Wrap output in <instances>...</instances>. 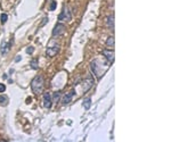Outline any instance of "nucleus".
I'll return each instance as SVG.
<instances>
[{
  "mask_svg": "<svg viewBox=\"0 0 171 142\" xmlns=\"http://www.w3.org/2000/svg\"><path fill=\"white\" fill-rule=\"evenodd\" d=\"M43 86H45V81L41 75L35 76L31 82V90L34 94H40L43 91Z\"/></svg>",
  "mask_w": 171,
  "mask_h": 142,
  "instance_id": "1",
  "label": "nucleus"
},
{
  "mask_svg": "<svg viewBox=\"0 0 171 142\" xmlns=\"http://www.w3.org/2000/svg\"><path fill=\"white\" fill-rule=\"evenodd\" d=\"M64 33H65L64 24L58 23V24L54 27V30H53V35L54 37H59V35H62V34H64Z\"/></svg>",
  "mask_w": 171,
  "mask_h": 142,
  "instance_id": "2",
  "label": "nucleus"
},
{
  "mask_svg": "<svg viewBox=\"0 0 171 142\" xmlns=\"http://www.w3.org/2000/svg\"><path fill=\"white\" fill-rule=\"evenodd\" d=\"M42 102H43V107L45 108H50L52 107V105H53V100H52V94L49 93V92H47V93H45L42 97Z\"/></svg>",
  "mask_w": 171,
  "mask_h": 142,
  "instance_id": "3",
  "label": "nucleus"
},
{
  "mask_svg": "<svg viewBox=\"0 0 171 142\" xmlns=\"http://www.w3.org/2000/svg\"><path fill=\"white\" fill-rule=\"evenodd\" d=\"M94 83H95V81H94V79H93L91 75L87 76L85 79V81H83V92H87L90 88H93Z\"/></svg>",
  "mask_w": 171,
  "mask_h": 142,
  "instance_id": "4",
  "label": "nucleus"
},
{
  "mask_svg": "<svg viewBox=\"0 0 171 142\" xmlns=\"http://www.w3.org/2000/svg\"><path fill=\"white\" fill-rule=\"evenodd\" d=\"M58 52H59V46H53V47L47 48V50H46V55H47V57L53 58V57H55Z\"/></svg>",
  "mask_w": 171,
  "mask_h": 142,
  "instance_id": "5",
  "label": "nucleus"
},
{
  "mask_svg": "<svg viewBox=\"0 0 171 142\" xmlns=\"http://www.w3.org/2000/svg\"><path fill=\"white\" fill-rule=\"evenodd\" d=\"M58 20H66V22H70V20H72V15H71V11L67 9V8H64V9H63V11H62V14L59 15Z\"/></svg>",
  "mask_w": 171,
  "mask_h": 142,
  "instance_id": "6",
  "label": "nucleus"
},
{
  "mask_svg": "<svg viewBox=\"0 0 171 142\" xmlns=\"http://www.w3.org/2000/svg\"><path fill=\"white\" fill-rule=\"evenodd\" d=\"M102 53H103V56L108 60V63H113L114 61V51L104 49V50L102 51Z\"/></svg>",
  "mask_w": 171,
  "mask_h": 142,
  "instance_id": "7",
  "label": "nucleus"
},
{
  "mask_svg": "<svg viewBox=\"0 0 171 142\" xmlns=\"http://www.w3.org/2000/svg\"><path fill=\"white\" fill-rule=\"evenodd\" d=\"M75 94V91L74 90H72L71 92H69V93H66L64 97H63V100H62V102H63V105H67V103H70V102L72 101V98H73V96Z\"/></svg>",
  "mask_w": 171,
  "mask_h": 142,
  "instance_id": "8",
  "label": "nucleus"
},
{
  "mask_svg": "<svg viewBox=\"0 0 171 142\" xmlns=\"http://www.w3.org/2000/svg\"><path fill=\"white\" fill-rule=\"evenodd\" d=\"M106 24H107V26L110 27V29H114V16L112 15V16H108L106 18Z\"/></svg>",
  "mask_w": 171,
  "mask_h": 142,
  "instance_id": "9",
  "label": "nucleus"
},
{
  "mask_svg": "<svg viewBox=\"0 0 171 142\" xmlns=\"http://www.w3.org/2000/svg\"><path fill=\"white\" fill-rule=\"evenodd\" d=\"M82 106H83L85 109H89V108L91 107V99H90V98L85 99V100H83V103H82Z\"/></svg>",
  "mask_w": 171,
  "mask_h": 142,
  "instance_id": "10",
  "label": "nucleus"
},
{
  "mask_svg": "<svg viewBox=\"0 0 171 142\" xmlns=\"http://www.w3.org/2000/svg\"><path fill=\"white\" fill-rule=\"evenodd\" d=\"M61 96H62V92L58 91V92H55L53 96V98H52V100H53V102H57L59 99H61Z\"/></svg>",
  "mask_w": 171,
  "mask_h": 142,
  "instance_id": "11",
  "label": "nucleus"
},
{
  "mask_svg": "<svg viewBox=\"0 0 171 142\" xmlns=\"http://www.w3.org/2000/svg\"><path fill=\"white\" fill-rule=\"evenodd\" d=\"M30 66L32 67L33 70H38V67H39V61L37 60V59H33V60H31V63H30Z\"/></svg>",
  "mask_w": 171,
  "mask_h": 142,
  "instance_id": "12",
  "label": "nucleus"
},
{
  "mask_svg": "<svg viewBox=\"0 0 171 142\" xmlns=\"http://www.w3.org/2000/svg\"><path fill=\"white\" fill-rule=\"evenodd\" d=\"M107 47H114V37H110L106 41Z\"/></svg>",
  "mask_w": 171,
  "mask_h": 142,
  "instance_id": "13",
  "label": "nucleus"
},
{
  "mask_svg": "<svg viewBox=\"0 0 171 142\" xmlns=\"http://www.w3.org/2000/svg\"><path fill=\"white\" fill-rule=\"evenodd\" d=\"M7 102H8V98H7L6 96H0V105L6 106Z\"/></svg>",
  "mask_w": 171,
  "mask_h": 142,
  "instance_id": "14",
  "label": "nucleus"
},
{
  "mask_svg": "<svg viewBox=\"0 0 171 142\" xmlns=\"http://www.w3.org/2000/svg\"><path fill=\"white\" fill-rule=\"evenodd\" d=\"M0 20H1V23H2V24H5V23L7 22V20H8L7 14H2V15H1V17H0Z\"/></svg>",
  "mask_w": 171,
  "mask_h": 142,
  "instance_id": "15",
  "label": "nucleus"
},
{
  "mask_svg": "<svg viewBox=\"0 0 171 142\" xmlns=\"http://www.w3.org/2000/svg\"><path fill=\"white\" fill-rule=\"evenodd\" d=\"M5 90H6V85H5V84H2V83H0V93L5 92Z\"/></svg>",
  "mask_w": 171,
  "mask_h": 142,
  "instance_id": "16",
  "label": "nucleus"
},
{
  "mask_svg": "<svg viewBox=\"0 0 171 142\" xmlns=\"http://www.w3.org/2000/svg\"><path fill=\"white\" fill-rule=\"evenodd\" d=\"M33 51H34V48H33V47H29V48L26 49V52H28V53H33Z\"/></svg>",
  "mask_w": 171,
  "mask_h": 142,
  "instance_id": "17",
  "label": "nucleus"
},
{
  "mask_svg": "<svg viewBox=\"0 0 171 142\" xmlns=\"http://www.w3.org/2000/svg\"><path fill=\"white\" fill-rule=\"evenodd\" d=\"M55 9H56V2L53 1L52 5H50V10H55Z\"/></svg>",
  "mask_w": 171,
  "mask_h": 142,
  "instance_id": "18",
  "label": "nucleus"
},
{
  "mask_svg": "<svg viewBox=\"0 0 171 142\" xmlns=\"http://www.w3.org/2000/svg\"><path fill=\"white\" fill-rule=\"evenodd\" d=\"M47 22H48V17H45V18L42 20V23L40 24V26H43V25H45V24H46Z\"/></svg>",
  "mask_w": 171,
  "mask_h": 142,
  "instance_id": "19",
  "label": "nucleus"
},
{
  "mask_svg": "<svg viewBox=\"0 0 171 142\" xmlns=\"http://www.w3.org/2000/svg\"><path fill=\"white\" fill-rule=\"evenodd\" d=\"M31 100H32L31 98H28V99H26V102H28V103H30V102H31Z\"/></svg>",
  "mask_w": 171,
  "mask_h": 142,
  "instance_id": "20",
  "label": "nucleus"
}]
</instances>
